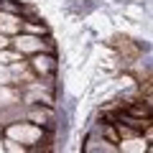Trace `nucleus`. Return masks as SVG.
<instances>
[{
    "label": "nucleus",
    "instance_id": "7ed1b4c3",
    "mask_svg": "<svg viewBox=\"0 0 153 153\" xmlns=\"http://www.w3.org/2000/svg\"><path fill=\"white\" fill-rule=\"evenodd\" d=\"M28 66H31L36 74L49 76V74H54V71H56V56L51 54V51H38V54H31Z\"/></svg>",
    "mask_w": 153,
    "mask_h": 153
},
{
    "label": "nucleus",
    "instance_id": "423d86ee",
    "mask_svg": "<svg viewBox=\"0 0 153 153\" xmlns=\"http://www.w3.org/2000/svg\"><path fill=\"white\" fill-rule=\"evenodd\" d=\"M82 148H84V151H87V153H94V151H105V153H115V151H117V146H112V143H110L107 138H102V135H100L97 130H94L92 135L87 138V143H84Z\"/></svg>",
    "mask_w": 153,
    "mask_h": 153
},
{
    "label": "nucleus",
    "instance_id": "20e7f679",
    "mask_svg": "<svg viewBox=\"0 0 153 153\" xmlns=\"http://www.w3.org/2000/svg\"><path fill=\"white\" fill-rule=\"evenodd\" d=\"M49 107V105H46ZM41 110V105L38 102H33V105H28V112H26V117L31 123H36V125H41V128H51L54 125V112L51 110Z\"/></svg>",
    "mask_w": 153,
    "mask_h": 153
},
{
    "label": "nucleus",
    "instance_id": "0eeeda50",
    "mask_svg": "<svg viewBox=\"0 0 153 153\" xmlns=\"http://www.w3.org/2000/svg\"><path fill=\"white\" fill-rule=\"evenodd\" d=\"M38 18L33 16V18H23V23H21V31L23 33H33V36H46L49 33V28L44 26V23H36Z\"/></svg>",
    "mask_w": 153,
    "mask_h": 153
},
{
    "label": "nucleus",
    "instance_id": "f257e3e1",
    "mask_svg": "<svg viewBox=\"0 0 153 153\" xmlns=\"http://www.w3.org/2000/svg\"><path fill=\"white\" fill-rule=\"evenodd\" d=\"M10 46L21 56H26V54L31 56V54H38V51H51V54L56 51V46H54V41L49 38V33L41 38V36H33V33H23L21 31V33H16V36L10 38Z\"/></svg>",
    "mask_w": 153,
    "mask_h": 153
},
{
    "label": "nucleus",
    "instance_id": "1a4fd4ad",
    "mask_svg": "<svg viewBox=\"0 0 153 153\" xmlns=\"http://www.w3.org/2000/svg\"><path fill=\"white\" fill-rule=\"evenodd\" d=\"M3 151H13V153H23V151H28L23 143H18V140H13V138H5L3 140Z\"/></svg>",
    "mask_w": 153,
    "mask_h": 153
},
{
    "label": "nucleus",
    "instance_id": "9b49d317",
    "mask_svg": "<svg viewBox=\"0 0 153 153\" xmlns=\"http://www.w3.org/2000/svg\"><path fill=\"white\" fill-rule=\"evenodd\" d=\"M0 151H3V140H0Z\"/></svg>",
    "mask_w": 153,
    "mask_h": 153
},
{
    "label": "nucleus",
    "instance_id": "6e6552de",
    "mask_svg": "<svg viewBox=\"0 0 153 153\" xmlns=\"http://www.w3.org/2000/svg\"><path fill=\"white\" fill-rule=\"evenodd\" d=\"M10 49V46H8ZM8 49H0V64L5 66V64H16V61H21V54H18L16 49L13 51H8Z\"/></svg>",
    "mask_w": 153,
    "mask_h": 153
},
{
    "label": "nucleus",
    "instance_id": "9d476101",
    "mask_svg": "<svg viewBox=\"0 0 153 153\" xmlns=\"http://www.w3.org/2000/svg\"><path fill=\"white\" fill-rule=\"evenodd\" d=\"M8 46H10V36L0 33V49H8Z\"/></svg>",
    "mask_w": 153,
    "mask_h": 153
},
{
    "label": "nucleus",
    "instance_id": "f03ea898",
    "mask_svg": "<svg viewBox=\"0 0 153 153\" xmlns=\"http://www.w3.org/2000/svg\"><path fill=\"white\" fill-rule=\"evenodd\" d=\"M5 135L13 138V140L21 138V143H41V138H44V128L36 125V123H31V120H28V123L16 120V123H8V125H5Z\"/></svg>",
    "mask_w": 153,
    "mask_h": 153
},
{
    "label": "nucleus",
    "instance_id": "39448f33",
    "mask_svg": "<svg viewBox=\"0 0 153 153\" xmlns=\"http://www.w3.org/2000/svg\"><path fill=\"white\" fill-rule=\"evenodd\" d=\"M21 23H23V18L18 16V13L0 10V33H5V36H16V33H21Z\"/></svg>",
    "mask_w": 153,
    "mask_h": 153
}]
</instances>
